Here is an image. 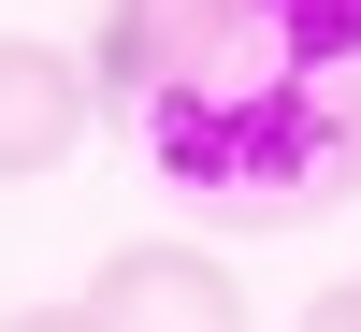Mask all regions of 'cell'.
<instances>
[{
  "label": "cell",
  "mask_w": 361,
  "mask_h": 332,
  "mask_svg": "<svg viewBox=\"0 0 361 332\" xmlns=\"http://www.w3.org/2000/svg\"><path fill=\"white\" fill-rule=\"evenodd\" d=\"M231 44H246V0H102L87 73H102V102H159V87L217 73Z\"/></svg>",
  "instance_id": "obj_2"
},
{
  "label": "cell",
  "mask_w": 361,
  "mask_h": 332,
  "mask_svg": "<svg viewBox=\"0 0 361 332\" xmlns=\"http://www.w3.org/2000/svg\"><path fill=\"white\" fill-rule=\"evenodd\" d=\"M246 58H275V73H361V0H246Z\"/></svg>",
  "instance_id": "obj_5"
},
{
  "label": "cell",
  "mask_w": 361,
  "mask_h": 332,
  "mask_svg": "<svg viewBox=\"0 0 361 332\" xmlns=\"http://www.w3.org/2000/svg\"><path fill=\"white\" fill-rule=\"evenodd\" d=\"M145 116V159L202 202H246V217H304V202L361 188V73H275V58L231 44L217 73L159 87Z\"/></svg>",
  "instance_id": "obj_1"
},
{
  "label": "cell",
  "mask_w": 361,
  "mask_h": 332,
  "mask_svg": "<svg viewBox=\"0 0 361 332\" xmlns=\"http://www.w3.org/2000/svg\"><path fill=\"white\" fill-rule=\"evenodd\" d=\"M87 318L102 332H246V275L202 246H116L87 275Z\"/></svg>",
  "instance_id": "obj_4"
},
{
  "label": "cell",
  "mask_w": 361,
  "mask_h": 332,
  "mask_svg": "<svg viewBox=\"0 0 361 332\" xmlns=\"http://www.w3.org/2000/svg\"><path fill=\"white\" fill-rule=\"evenodd\" d=\"M289 332H361V289H318V304L289 318Z\"/></svg>",
  "instance_id": "obj_7"
},
{
  "label": "cell",
  "mask_w": 361,
  "mask_h": 332,
  "mask_svg": "<svg viewBox=\"0 0 361 332\" xmlns=\"http://www.w3.org/2000/svg\"><path fill=\"white\" fill-rule=\"evenodd\" d=\"M87 116H102V73H87L73 44H29V29H0V188H44V173H73Z\"/></svg>",
  "instance_id": "obj_3"
},
{
  "label": "cell",
  "mask_w": 361,
  "mask_h": 332,
  "mask_svg": "<svg viewBox=\"0 0 361 332\" xmlns=\"http://www.w3.org/2000/svg\"><path fill=\"white\" fill-rule=\"evenodd\" d=\"M0 332H102V318H87V289H73V304H15Z\"/></svg>",
  "instance_id": "obj_6"
}]
</instances>
